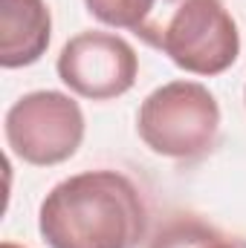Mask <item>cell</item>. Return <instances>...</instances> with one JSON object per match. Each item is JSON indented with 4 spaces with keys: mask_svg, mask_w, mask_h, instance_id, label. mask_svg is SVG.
Here are the masks:
<instances>
[{
    "mask_svg": "<svg viewBox=\"0 0 246 248\" xmlns=\"http://www.w3.org/2000/svg\"><path fill=\"white\" fill-rule=\"evenodd\" d=\"M145 228L139 187L107 168L58 182L38 211V231L50 248H136Z\"/></svg>",
    "mask_w": 246,
    "mask_h": 248,
    "instance_id": "cell-1",
    "label": "cell"
},
{
    "mask_svg": "<svg viewBox=\"0 0 246 248\" xmlns=\"http://www.w3.org/2000/svg\"><path fill=\"white\" fill-rule=\"evenodd\" d=\"M191 75H220L241 55V32L223 0H159L136 32Z\"/></svg>",
    "mask_w": 246,
    "mask_h": 248,
    "instance_id": "cell-2",
    "label": "cell"
},
{
    "mask_svg": "<svg viewBox=\"0 0 246 248\" xmlns=\"http://www.w3.org/2000/svg\"><path fill=\"white\" fill-rule=\"evenodd\" d=\"M136 133L157 156L180 162L200 159L217 141L220 104L200 81H168L142 101Z\"/></svg>",
    "mask_w": 246,
    "mask_h": 248,
    "instance_id": "cell-3",
    "label": "cell"
},
{
    "mask_svg": "<svg viewBox=\"0 0 246 248\" xmlns=\"http://www.w3.org/2000/svg\"><path fill=\"white\" fill-rule=\"evenodd\" d=\"M9 150L35 168L61 165L84 141V113L75 98L58 90L20 95L3 119Z\"/></svg>",
    "mask_w": 246,
    "mask_h": 248,
    "instance_id": "cell-4",
    "label": "cell"
},
{
    "mask_svg": "<svg viewBox=\"0 0 246 248\" xmlns=\"http://www.w3.org/2000/svg\"><path fill=\"white\" fill-rule=\"evenodd\" d=\"M55 69L70 93L90 101H110L133 90L139 55L119 35L90 29L64 44Z\"/></svg>",
    "mask_w": 246,
    "mask_h": 248,
    "instance_id": "cell-5",
    "label": "cell"
},
{
    "mask_svg": "<svg viewBox=\"0 0 246 248\" xmlns=\"http://www.w3.org/2000/svg\"><path fill=\"white\" fill-rule=\"evenodd\" d=\"M53 15L47 0H0V66L20 69L41 61L50 46Z\"/></svg>",
    "mask_w": 246,
    "mask_h": 248,
    "instance_id": "cell-6",
    "label": "cell"
},
{
    "mask_svg": "<svg viewBox=\"0 0 246 248\" xmlns=\"http://www.w3.org/2000/svg\"><path fill=\"white\" fill-rule=\"evenodd\" d=\"M151 248H238V246L206 222L177 219V222H168L151 240Z\"/></svg>",
    "mask_w": 246,
    "mask_h": 248,
    "instance_id": "cell-7",
    "label": "cell"
},
{
    "mask_svg": "<svg viewBox=\"0 0 246 248\" xmlns=\"http://www.w3.org/2000/svg\"><path fill=\"white\" fill-rule=\"evenodd\" d=\"M159 0H84L87 12L102 20L105 26L113 29H127V32H139L142 23L154 15Z\"/></svg>",
    "mask_w": 246,
    "mask_h": 248,
    "instance_id": "cell-8",
    "label": "cell"
},
{
    "mask_svg": "<svg viewBox=\"0 0 246 248\" xmlns=\"http://www.w3.org/2000/svg\"><path fill=\"white\" fill-rule=\"evenodd\" d=\"M0 248H23V246H18V243H9V240H6V243H3Z\"/></svg>",
    "mask_w": 246,
    "mask_h": 248,
    "instance_id": "cell-9",
    "label": "cell"
},
{
    "mask_svg": "<svg viewBox=\"0 0 246 248\" xmlns=\"http://www.w3.org/2000/svg\"><path fill=\"white\" fill-rule=\"evenodd\" d=\"M244 101H246V87H244Z\"/></svg>",
    "mask_w": 246,
    "mask_h": 248,
    "instance_id": "cell-10",
    "label": "cell"
}]
</instances>
